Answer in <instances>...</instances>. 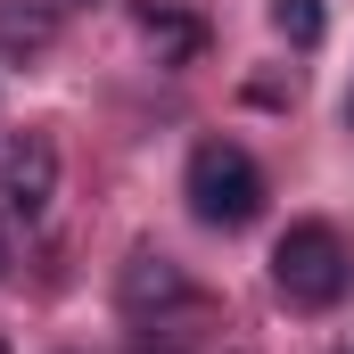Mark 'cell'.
I'll return each mask as SVG.
<instances>
[{
    "mask_svg": "<svg viewBox=\"0 0 354 354\" xmlns=\"http://www.w3.org/2000/svg\"><path fill=\"white\" fill-rule=\"evenodd\" d=\"M181 297H189V280H181L165 256H132V264H124V305H132V313H149V305H181Z\"/></svg>",
    "mask_w": 354,
    "mask_h": 354,
    "instance_id": "cell-5",
    "label": "cell"
},
{
    "mask_svg": "<svg viewBox=\"0 0 354 354\" xmlns=\"http://www.w3.org/2000/svg\"><path fill=\"white\" fill-rule=\"evenodd\" d=\"M50 198H58V149H50L41 132H25V140L8 149V206H17V214L33 223V214H41Z\"/></svg>",
    "mask_w": 354,
    "mask_h": 354,
    "instance_id": "cell-3",
    "label": "cell"
},
{
    "mask_svg": "<svg viewBox=\"0 0 354 354\" xmlns=\"http://www.w3.org/2000/svg\"><path fill=\"white\" fill-rule=\"evenodd\" d=\"M0 272H8V231H0Z\"/></svg>",
    "mask_w": 354,
    "mask_h": 354,
    "instance_id": "cell-8",
    "label": "cell"
},
{
    "mask_svg": "<svg viewBox=\"0 0 354 354\" xmlns=\"http://www.w3.org/2000/svg\"><path fill=\"white\" fill-rule=\"evenodd\" d=\"M0 354H8V338H0Z\"/></svg>",
    "mask_w": 354,
    "mask_h": 354,
    "instance_id": "cell-9",
    "label": "cell"
},
{
    "mask_svg": "<svg viewBox=\"0 0 354 354\" xmlns=\"http://www.w3.org/2000/svg\"><path fill=\"white\" fill-rule=\"evenodd\" d=\"M50 33H58V17H50V8H33V0H0V58H8V66L41 58V50H50Z\"/></svg>",
    "mask_w": 354,
    "mask_h": 354,
    "instance_id": "cell-4",
    "label": "cell"
},
{
    "mask_svg": "<svg viewBox=\"0 0 354 354\" xmlns=\"http://www.w3.org/2000/svg\"><path fill=\"white\" fill-rule=\"evenodd\" d=\"M272 25H280L288 50H313V41L330 33V8H322V0H272Z\"/></svg>",
    "mask_w": 354,
    "mask_h": 354,
    "instance_id": "cell-7",
    "label": "cell"
},
{
    "mask_svg": "<svg viewBox=\"0 0 354 354\" xmlns=\"http://www.w3.org/2000/svg\"><path fill=\"white\" fill-rule=\"evenodd\" d=\"M189 214L214 231H239L264 214V174L239 140H198L189 149Z\"/></svg>",
    "mask_w": 354,
    "mask_h": 354,
    "instance_id": "cell-2",
    "label": "cell"
},
{
    "mask_svg": "<svg viewBox=\"0 0 354 354\" xmlns=\"http://www.w3.org/2000/svg\"><path fill=\"white\" fill-rule=\"evenodd\" d=\"M140 33H149V41H157V58H174V66L206 50V25H198V17H181V8H157V0L140 8Z\"/></svg>",
    "mask_w": 354,
    "mask_h": 354,
    "instance_id": "cell-6",
    "label": "cell"
},
{
    "mask_svg": "<svg viewBox=\"0 0 354 354\" xmlns=\"http://www.w3.org/2000/svg\"><path fill=\"white\" fill-rule=\"evenodd\" d=\"M354 280V256L346 239L330 231V223H288L280 231V248H272V288L288 297V305H305V313H322V305H338Z\"/></svg>",
    "mask_w": 354,
    "mask_h": 354,
    "instance_id": "cell-1",
    "label": "cell"
},
{
    "mask_svg": "<svg viewBox=\"0 0 354 354\" xmlns=\"http://www.w3.org/2000/svg\"><path fill=\"white\" fill-rule=\"evenodd\" d=\"M346 115H354V107H346Z\"/></svg>",
    "mask_w": 354,
    "mask_h": 354,
    "instance_id": "cell-10",
    "label": "cell"
}]
</instances>
